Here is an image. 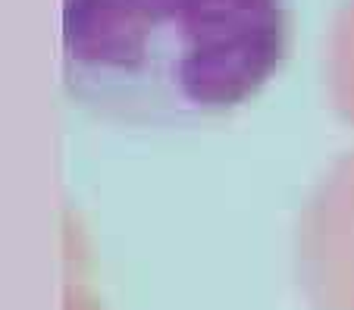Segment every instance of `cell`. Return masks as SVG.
I'll use <instances>...</instances> for the list:
<instances>
[{"label":"cell","instance_id":"1","mask_svg":"<svg viewBox=\"0 0 354 310\" xmlns=\"http://www.w3.org/2000/svg\"><path fill=\"white\" fill-rule=\"evenodd\" d=\"M286 0H60V85L120 128H201L261 97L288 57Z\"/></svg>","mask_w":354,"mask_h":310}]
</instances>
